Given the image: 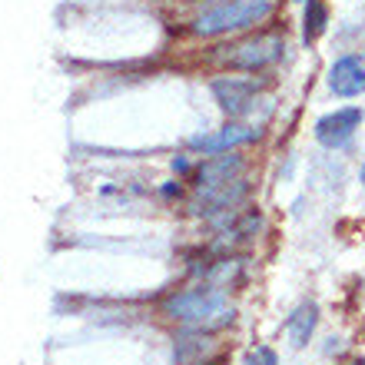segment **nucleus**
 <instances>
[{"label": "nucleus", "mask_w": 365, "mask_h": 365, "mask_svg": "<svg viewBox=\"0 0 365 365\" xmlns=\"http://www.w3.org/2000/svg\"><path fill=\"white\" fill-rule=\"evenodd\" d=\"M163 316L180 322L186 332H216L236 319V309L230 302V292L212 282L180 289L163 302Z\"/></svg>", "instance_id": "f257e3e1"}, {"label": "nucleus", "mask_w": 365, "mask_h": 365, "mask_svg": "<svg viewBox=\"0 0 365 365\" xmlns=\"http://www.w3.org/2000/svg\"><path fill=\"white\" fill-rule=\"evenodd\" d=\"M272 14V0H220L192 20V34L200 37H222V34H240Z\"/></svg>", "instance_id": "f03ea898"}, {"label": "nucleus", "mask_w": 365, "mask_h": 365, "mask_svg": "<svg viewBox=\"0 0 365 365\" xmlns=\"http://www.w3.org/2000/svg\"><path fill=\"white\" fill-rule=\"evenodd\" d=\"M226 53H216L222 67H232V70H266L272 63L282 60L286 53V37H279V34H262V37H250L242 40V43H232V47H222Z\"/></svg>", "instance_id": "7ed1b4c3"}, {"label": "nucleus", "mask_w": 365, "mask_h": 365, "mask_svg": "<svg viewBox=\"0 0 365 365\" xmlns=\"http://www.w3.org/2000/svg\"><path fill=\"white\" fill-rule=\"evenodd\" d=\"M250 196V182L236 176L230 182H216V186H200L190 200L192 216H222L230 210H240V202Z\"/></svg>", "instance_id": "20e7f679"}, {"label": "nucleus", "mask_w": 365, "mask_h": 365, "mask_svg": "<svg viewBox=\"0 0 365 365\" xmlns=\"http://www.w3.org/2000/svg\"><path fill=\"white\" fill-rule=\"evenodd\" d=\"M362 120H365L362 106H342V110H332V113L319 116L316 126H312V136H316V143L326 146V150H342V146L356 136Z\"/></svg>", "instance_id": "39448f33"}, {"label": "nucleus", "mask_w": 365, "mask_h": 365, "mask_svg": "<svg viewBox=\"0 0 365 365\" xmlns=\"http://www.w3.org/2000/svg\"><path fill=\"white\" fill-rule=\"evenodd\" d=\"M212 100L220 103V110L232 120H240L252 110L256 96H259V83L252 77H216L210 83Z\"/></svg>", "instance_id": "423d86ee"}, {"label": "nucleus", "mask_w": 365, "mask_h": 365, "mask_svg": "<svg viewBox=\"0 0 365 365\" xmlns=\"http://www.w3.org/2000/svg\"><path fill=\"white\" fill-rule=\"evenodd\" d=\"M259 136V126L252 123H240V120H230L226 126H220L216 133H200L190 140V150L196 153H210V156H220V153H232L240 146L252 143Z\"/></svg>", "instance_id": "0eeeda50"}, {"label": "nucleus", "mask_w": 365, "mask_h": 365, "mask_svg": "<svg viewBox=\"0 0 365 365\" xmlns=\"http://www.w3.org/2000/svg\"><path fill=\"white\" fill-rule=\"evenodd\" d=\"M329 90L342 100L349 96H362L365 93V53H346L339 57L332 67H329V77H326Z\"/></svg>", "instance_id": "6e6552de"}, {"label": "nucleus", "mask_w": 365, "mask_h": 365, "mask_svg": "<svg viewBox=\"0 0 365 365\" xmlns=\"http://www.w3.org/2000/svg\"><path fill=\"white\" fill-rule=\"evenodd\" d=\"M242 156L236 153H220V156H210V160H202L196 166V173H192V182H196V190L200 186H216V182H230L236 176H242Z\"/></svg>", "instance_id": "1a4fd4ad"}, {"label": "nucleus", "mask_w": 365, "mask_h": 365, "mask_svg": "<svg viewBox=\"0 0 365 365\" xmlns=\"http://www.w3.org/2000/svg\"><path fill=\"white\" fill-rule=\"evenodd\" d=\"M319 326V306L316 302H299L292 312H289L286 319V339L292 349H306L309 339H312V332H316Z\"/></svg>", "instance_id": "9d476101"}, {"label": "nucleus", "mask_w": 365, "mask_h": 365, "mask_svg": "<svg viewBox=\"0 0 365 365\" xmlns=\"http://www.w3.org/2000/svg\"><path fill=\"white\" fill-rule=\"evenodd\" d=\"M206 336H210V332H190V336H182L180 342H176V362L180 365H200L212 349V342Z\"/></svg>", "instance_id": "9b49d317"}, {"label": "nucleus", "mask_w": 365, "mask_h": 365, "mask_svg": "<svg viewBox=\"0 0 365 365\" xmlns=\"http://www.w3.org/2000/svg\"><path fill=\"white\" fill-rule=\"evenodd\" d=\"M242 269H246V262H242V259H236V256H222V259L216 262L210 272H206V279H210L212 286H220V289H226V292H230V289L242 279Z\"/></svg>", "instance_id": "f8f14e48"}, {"label": "nucleus", "mask_w": 365, "mask_h": 365, "mask_svg": "<svg viewBox=\"0 0 365 365\" xmlns=\"http://www.w3.org/2000/svg\"><path fill=\"white\" fill-rule=\"evenodd\" d=\"M329 24V10L322 0H306V20H302V40L312 43V40L322 37V30Z\"/></svg>", "instance_id": "ddd939ff"}, {"label": "nucleus", "mask_w": 365, "mask_h": 365, "mask_svg": "<svg viewBox=\"0 0 365 365\" xmlns=\"http://www.w3.org/2000/svg\"><path fill=\"white\" fill-rule=\"evenodd\" d=\"M242 365H279V356L269 346H256V349H250V356H246Z\"/></svg>", "instance_id": "4468645a"}, {"label": "nucleus", "mask_w": 365, "mask_h": 365, "mask_svg": "<svg viewBox=\"0 0 365 365\" xmlns=\"http://www.w3.org/2000/svg\"><path fill=\"white\" fill-rule=\"evenodd\" d=\"M359 182L365 186V163H362V170H359Z\"/></svg>", "instance_id": "2eb2a0df"}, {"label": "nucleus", "mask_w": 365, "mask_h": 365, "mask_svg": "<svg viewBox=\"0 0 365 365\" xmlns=\"http://www.w3.org/2000/svg\"><path fill=\"white\" fill-rule=\"evenodd\" d=\"M352 365H365V359H359V362H352Z\"/></svg>", "instance_id": "dca6fc26"}, {"label": "nucleus", "mask_w": 365, "mask_h": 365, "mask_svg": "<svg viewBox=\"0 0 365 365\" xmlns=\"http://www.w3.org/2000/svg\"><path fill=\"white\" fill-rule=\"evenodd\" d=\"M299 4H306V0H299Z\"/></svg>", "instance_id": "f3484780"}]
</instances>
